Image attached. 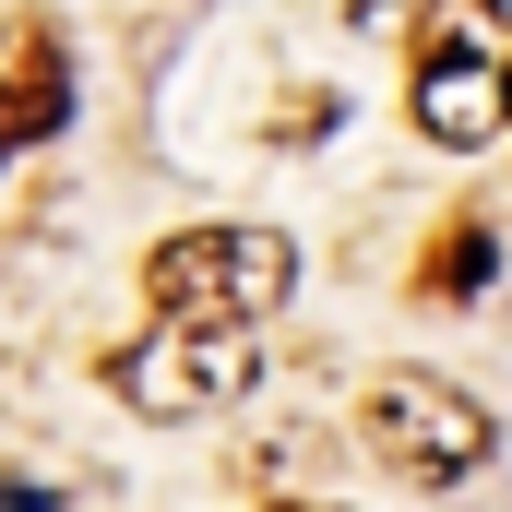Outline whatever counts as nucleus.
Here are the masks:
<instances>
[{
  "mask_svg": "<svg viewBox=\"0 0 512 512\" xmlns=\"http://www.w3.org/2000/svg\"><path fill=\"white\" fill-rule=\"evenodd\" d=\"M417 131L477 155L489 131L512 120V0H429L417 24Z\"/></svg>",
  "mask_w": 512,
  "mask_h": 512,
  "instance_id": "f257e3e1",
  "label": "nucleus"
},
{
  "mask_svg": "<svg viewBox=\"0 0 512 512\" xmlns=\"http://www.w3.org/2000/svg\"><path fill=\"white\" fill-rule=\"evenodd\" d=\"M358 429H370V453H382L405 489H465L501 453V417L465 382H441V370H382L370 405H358Z\"/></svg>",
  "mask_w": 512,
  "mask_h": 512,
  "instance_id": "f03ea898",
  "label": "nucleus"
},
{
  "mask_svg": "<svg viewBox=\"0 0 512 512\" xmlns=\"http://www.w3.org/2000/svg\"><path fill=\"white\" fill-rule=\"evenodd\" d=\"M143 286H155V322H262V310H286L298 251L274 227H179V239H155Z\"/></svg>",
  "mask_w": 512,
  "mask_h": 512,
  "instance_id": "7ed1b4c3",
  "label": "nucleus"
},
{
  "mask_svg": "<svg viewBox=\"0 0 512 512\" xmlns=\"http://www.w3.org/2000/svg\"><path fill=\"white\" fill-rule=\"evenodd\" d=\"M262 382V334L251 322H155L108 358V393L131 417H215Z\"/></svg>",
  "mask_w": 512,
  "mask_h": 512,
  "instance_id": "20e7f679",
  "label": "nucleus"
},
{
  "mask_svg": "<svg viewBox=\"0 0 512 512\" xmlns=\"http://www.w3.org/2000/svg\"><path fill=\"white\" fill-rule=\"evenodd\" d=\"M489 262H501V251H489V227H453V251L429 262V286H441V298H453V286H489Z\"/></svg>",
  "mask_w": 512,
  "mask_h": 512,
  "instance_id": "39448f33",
  "label": "nucleus"
},
{
  "mask_svg": "<svg viewBox=\"0 0 512 512\" xmlns=\"http://www.w3.org/2000/svg\"><path fill=\"white\" fill-rule=\"evenodd\" d=\"M310 512H322V501H310Z\"/></svg>",
  "mask_w": 512,
  "mask_h": 512,
  "instance_id": "423d86ee",
  "label": "nucleus"
}]
</instances>
